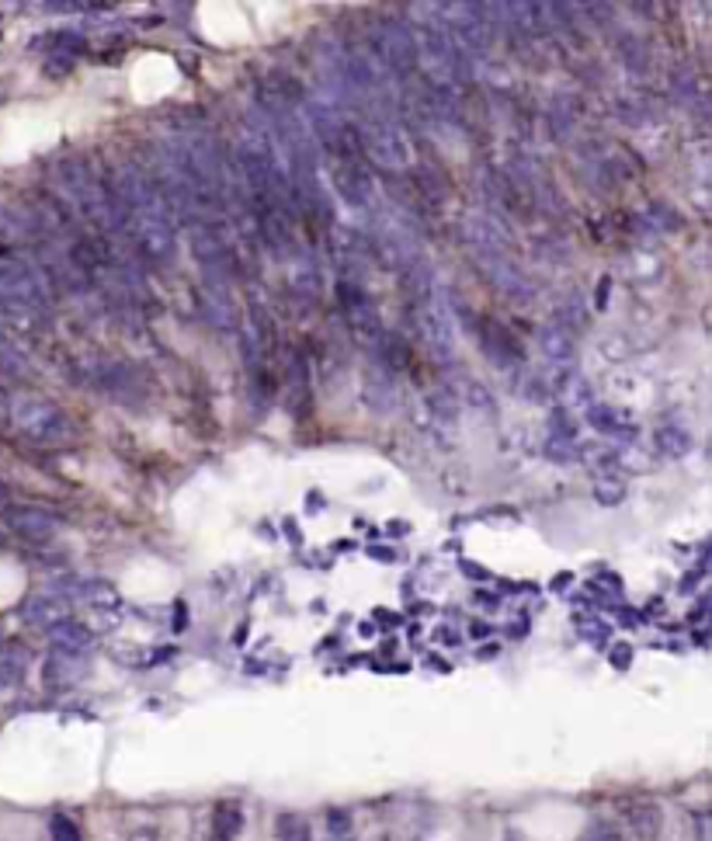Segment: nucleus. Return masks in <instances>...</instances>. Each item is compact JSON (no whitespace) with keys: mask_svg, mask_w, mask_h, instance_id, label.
<instances>
[{"mask_svg":"<svg viewBox=\"0 0 712 841\" xmlns=\"http://www.w3.org/2000/svg\"><path fill=\"white\" fill-rule=\"evenodd\" d=\"M11 417H14V428L25 438L39 441V446H63V441H70L77 435V425L56 404L35 401V396L18 401Z\"/></svg>","mask_w":712,"mask_h":841,"instance_id":"f257e3e1","label":"nucleus"},{"mask_svg":"<svg viewBox=\"0 0 712 841\" xmlns=\"http://www.w3.org/2000/svg\"><path fill=\"white\" fill-rule=\"evenodd\" d=\"M359 132H362V146L372 153V161H380L386 171H404L407 167L410 150H407L404 129H399L390 116H383L380 108H372V112L362 119Z\"/></svg>","mask_w":712,"mask_h":841,"instance_id":"f03ea898","label":"nucleus"},{"mask_svg":"<svg viewBox=\"0 0 712 841\" xmlns=\"http://www.w3.org/2000/svg\"><path fill=\"white\" fill-rule=\"evenodd\" d=\"M125 230H132V240L140 243V251L167 261L174 254V230L167 223L164 209H143V212H129L125 216Z\"/></svg>","mask_w":712,"mask_h":841,"instance_id":"7ed1b4c3","label":"nucleus"},{"mask_svg":"<svg viewBox=\"0 0 712 841\" xmlns=\"http://www.w3.org/2000/svg\"><path fill=\"white\" fill-rule=\"evenodd\" d=\"M417 327H420V338L431 348V356L438 362H452L456 359V335H452V320L445 314V306L438 296L417 303Z\"/></svg>","mask_w":712,"mask_h":841,"instance_id":"20e7f679","label":"nucleus"},{"mask_svg":"<svg viewBox=\"0 0 712 841\" xmlns=\"http://www.w3.org/2000/svg\"><path fill=\"white\" fill-rule=\"evenodd\" d=\"M375 46H380V59L396 74H410L417 66V46H414V32L404 25V21L386 18L380 32H375Z\"/></svg>","mask_w":712,"mask_h":841,"instance_id":"39448f33","label":"nucleus"},{"mask_svg":"<svg viewBox=\"0 0 712 841\" xmlns=\"http://www.w3.org/2000/svg\"><path fill=\"white\" fill-rule=\"evenodd\" d=\"M341 306H344V314H348L351 330H354V335H359L362 341H375V338H380V317H375V309H372L369 296H365L354 282H341Z\"/></svg>","mask_w":712,"mask_h":841,"instance_id":"423d86ee","label":"nucleus"},{"mask_svg":"<svg viewBox=\"0 0 712 841\" xmlns=\"http://www.w3.org/2000/svg\"><path fill=\"white\" fill-rule=\"evenodd\" d=\"M11 528L18 536H25L29 543H50L56 536L59 528V518H53L50 512H42V507H18V512L8 515Z\"/></svg>","mask_w":712,"mask_h":841,"instance_id":"0eeeda50","label":"nucleus"},{"mask_svg":"<svg viewBox=\"0 0 712 841\" xmlns=\"http://www.w3.org/2000/svg\"><path fill=\"white\" fill-rule=\"evenodd\" d=\"M50 640L59 654H74V657H84L95 647V633L84 623H74V619H59L56 626H50Z\"/></svg>","mask_w":712,"mask_h":841,"instance_id":"6e6552de","label":"nucleus"},{"mask_svg":"<svg viewBox=\"0 0 712 841\" xmlns=\"http://www.w3.org/2000/svg\"><path fill=\"white\" fill-rule=\"evenodd\" d=\"M539 341H543V356L549 362H570L573 359V330L567 324H560V320L546 324Z\"/></svg>","mask_w":712,"mask_h":841,"instance_id":"1a4fd4ad","label":"nucleus"},{"mask_svg":"<svg viewBox=\"0 0 712 841\" xmlns=\"http://www.w3.org/2000/svg\"><path fill=\"white\" fill-rule=\"evenodd\" d=\"M25 619L35 626H56L59 619H66V602L59 594H35L25 605Z\"/></svg>","mask_w":712,"mask_h":841,"instance_id":"9d476101","label":"nucleus"},{"mask_svg":"<svg viewBox=\"0 0 712 841\" xmlns=\"http://www.w3.org/2000/svg\"><path fill=\"white\" fill-rule=\"evenodd\" d=\"M240 831H243V807L219 804L212 813V841H237Z\"/></svg>","mask_w":712,"mask_h":841,"instance_id":"9b49d317","label":"nucleus"},{"mask_svg":"<svg viewBox=\"0 0 712 841\" xmlns=\"http://www.w3.org/2000/svg\"><path fill=\"white\" fill-rule=\"evenodd\" d=\"M80 675H84V664H80V657H74V654L53 651V657L46 660V678H50L53 685H70V681H77Z\"/></svg>","mask_w":712,"mask_h":841,"instance_id":"f8f14e48","label":"nucleus"},{"mask_svg":"<svg viewBox=\"0 0 712 841\" xmlns=\"http://www.w3.org/2000/svg\"><path fill=\"white\" fill-rule=\"evenodd\" d=\"M657 449L664 456L678 459V456H684L688 449H692V435H688L681 425H664V428H657Z\"/></svg>","mask_w":712,"mask_h":841,"instance_id":"ddd939ff","label":"nucleus"},{"mask_svg":"<svg viewBox=\"0 0 712 841\" xmlns=\"http://www.w3.org/2000/svg\"><path fill=\"white\" fill-rule=\"evenodd\" d=\"M483 341H486V351L494 348V356H501V359H515L518 356L515 338H511L501 324H483Z\"/></svg>","mask_w":712,"mask_h":841,"instance_id":"4468645a","label":"nucleus"},{"mask_svg":"<svg viewBox=\"0 0 712 841\" xmlns=\"http://www.w3.org/2000/svg\"><path fill=\"white\" fill-rule=\"evenodd\" d=\"M275 834L278 841H314V831H309L306 817L299 813H282L275 821Z\"/></svg>","mask_w":712,"mask_h":841,"instance_id":"2eb2a0df","label":"nucleus"},{"mask_svg":"<svg viewBox=\"0 0 712 841\" xmlns=\"http://www.w3.org/2000/svg\"><path fill=\"white\" fill-rule=\"evenodd\" d=\"M591 420L598 425V432H605V435H633V420L615 414L612 407H591Z\"/></svg>","mask_w":712,"mask_h":841,"instance_id":"dca6fc26","label":"nucleus"},{"mask_svg":"<svg viewBox=\"0 0 712 841\" xmlns=\"http://www.w3.org/2000/svg\"><path fill=\"white\" fill-rule=\"evenodd\" d=\"M324 824H327V838H354V821H351V813L341 810V807H330L327 817H324Z\"/></svg>","mask_w":712,"mask_h":841,"instance_id":"f3484780","label":"nucleus"},{"mask_svg":"<svg viewBox=\"0 0 712 841\" xmlns=\"http://www.w3.org/2000/svg\"><path fill=\"white\" fill-rule=\"evenodd\" d=\"M50 834H53V841H80V824L66 813H53Z\"/></svg>","mask_w":712,"mask_h":841,"instance_id":"a211bd4d","label":"nucleus"},{"mask_svg":"<svg viewBox=\"0 0 712 841\" xmlns=\"http://www.w3.org/2000/svg\"><path fill=\"white\" fill-rule=\"evenodd\" d=\"M383 351H386V359H390V365H396V369H404V365L410 362V351L404 348V341H399V338H386Z\"/></svg>","mask_w":712,"mask_h":841,"instance_id":"6ab92c4d","label":"nucleus"},{"mask_svg":"<svg viewBox=\"0 0 712 841\" xmlns=\"http://www.w3.org/2000/svg\"><path fill=\"white\" fill-rule=\"evenodd\" d=\"M598 501H605V504H615L618 498H622V487L615 483V480H602V483H598Z\"/></svg>","mask_w":712,"mask_h":841,"instance_id":"aec40b11","label":"nucleus"},{"mask_svg":"<svg viewBox=\"0 0 712 841\" xmlns=\"http://www.w3.org/2000/svg\"><path fill=\"white\" fill-rule=\"evenodd\" d=\"M584 841H612V828L609 824H598L584 834Z\"/></svg>","mask_w":712,"mask_h":841,"instance_id":"412c9836","label":"nucleus"},{"mask_svg":"<svg viewBox=\"0 0 712 841\" xmlns=\"http://www.w3.org/2000/svg\"><path fill=\"white\" fill-rule=\"evenodd\" d=\"M8 501V491H4V487H0V504H4Z\"/></svg>","mask_w":712,"mask_h":841,"instance_id":"4be33fe9","label":"nucleus"},{"mask_svg":"<svg viewBox=\"0 0 712 841\" xmlns=\"http://www.w3.org/2000/svg\"><path fill=\"white\" fill-rule=\"evenodd\" d=\"M327 841H354V838H327Z\"/></svg>","mask_w":712,"mask_h":841,"instance_id":"5701e85b","label":"nucleus"}]
</instances>
